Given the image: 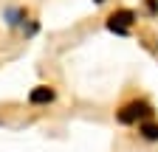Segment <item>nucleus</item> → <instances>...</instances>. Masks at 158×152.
<instances>
[{"label": "nucleus", "mask_w": 158, "mask_h": 152, "mask_svg": "<svg viewBox=\"0 0 158 152\" xmlns=\"http://www.w3.org/2000/svg\"><path fill=\"white\" fill-rule=\"evenodd\" d=\"M150 104L147 102H130L127 107H122L118 110V121L122 124H133V121H138V118H144V116H150Z\"/></svg>", "instance_id": "nucleus-1"}, {"label": "nucleus", "mask_w": 158, "mask_h": 152, "mask_svg": "<svg viewBox=\"0 0 158 152\" xmlns=\"http://www.w3.org/2000/svg\"><path fill=\"white\" fill-rule=\"evenodd\" d=\"M130 23H133V11H116V14H110L107 28H110V31H116V34H127Z\"/></svg>", "instance_id": "nucleus-2"}, {"label": "nucleus", "mask_w": 158, "mask_h": 152, "mask_svg": "<svg viewBox=\"0 0 158 152\" xmlns=\"http://www.w3.org/2000/svg\"><path fill=\"white\" fill-rule=\"evenodd\" d=\"M34 104H45V102H51L54 99V90L51 87H37V90H31V96H28Z\"/></svg>", "instance_id": "nucleus-3"}, {"label": "nucleus", "mask_w": 158, "mask_h": 152, "mask_svg": "<svg viewBox=\"0 0 158 152\" xmlns=\"http://www.w3.org/2000/svg\"><path fill=\"white\" fill-rule=\"evenodd\" d=\"M141 135L147 141H158V124H141Z\"/></svg>", "instance_id": "nucleus-4"}, {"label": "nucleus", "mask_w": 158, "mask_h": 152, "mask_svg": "<svg viewBox=\"0 0 158 152\" xmlns=\"http://www.w3.org/2000/svg\"><path fill=\"white\" fill-rule=\"evenodd\" d=\"M96 3H102V0H96Z\"/></svg>", "instance_id": "nucleus-5"}]
</instances>
